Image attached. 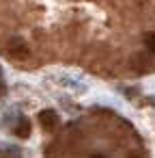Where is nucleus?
I'll return each mask as SVG.
<instances>
[{"mask_svg": "<svg viewBox=\"0 0 155 158\" xmlns=\"http://www.w3.org/2000/svg\"><path fill=\"white\" fill-rule=\"evenodd\" d=\"M7 56L13 61H26L30 56V46L22 37H11L7 41Z\"/></svg>", "mask_w": 155, "mask_h": 158, "instance_id": "f257e3e1", "label": "nucleus"}, {"mask_svg": "<svg viewBox=\"0 0 155 158\" xmlns=\"http://www.w3.org/2000/svg\"><path fill=\"white\" fill-rule=\"evenodd\" d=\"M39 121H41V126H43L45 130H52V128L58 123V115H56L54 110H41Z\"/></svg>", "mask_w": 155, "mask_h": 158, "instance_id": "f03ea898", "label": "nucleus"}, {"mask_svg": "<svg viewBox=\"0 0 155 158\" xmlns=\"http://www.w3.org/2000/svg\"><path fill=\"white\" fill-rule=\"evenodd\" d=\"M30 130H33V128H30V121H28V119H20L17 126H15V134H17L20 139H28V136H30Z\"/></svg>", "mask_w": 155, "mask_h": 158, "instance_id": "7ed1b4c3", "label": "nucleus"}, {"mask_svg": "<svg viewBox=\"0 0 155 158\" xmlns=\"http://www.w3.org/2000/svg\"><path fill=\"white\" fill-rule=\"evenodd\" d=\"M91 158H108V156H103V154H93Z\"/></svg>", "mask_w": 155, "mask_h": 158, "instance_id": "20e7f679", "label": "nucleus"}]
</instances>
